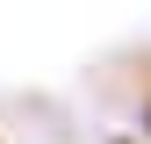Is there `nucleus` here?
<instances>
[{"label": "nucleus", "mask_w": 151, "mask_h": 144, "mask_svg": "<svg viewBox=\"0 0 151 144\" xmlns=\"http://www.w3.org/2000/svg\"><path fill=\"white\" fill-rule=\"evenodd\" d=\"M122 144H129V137H122Z\"/></svg>", "instance_id": "1"}]
</instances>
